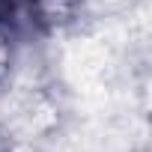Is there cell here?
<instances>
[{"mask_svg": "<svg viewBox=\"0 0 152 152\" xmlns=\"http://www.w3.org/2000/svg\"><path fill=\"white\" fill-rule=\"evenodd\" d=\"M9 63H12V42H9V27L0 24V78L9 72Z\"/></svg>", "mask_w": 152, "mask_h": 152, "instance_id": "obj_1", "label": "cell"}]
</instances>
